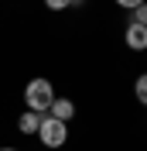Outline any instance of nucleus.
I'll use <instances>...</instances> for the list:
<instances>
[{"label":"nucleus","instance_id":"10","mask_svg":"<svg viewBox=\"0 0 147 151\" xmlns=\"http://www.w3.org/2000/svg\"><path fill=\"white\" fill-rule=\"evenodd\" d=\"M0 151H17V148H0Z\"/></svg>","mask_w":147,"mask_h":151},{"label":"nucleus","instance_id":"2","mask_svg":"<svg viewBox=\"0 0 147 151\" xmlns=\"http://www.w3.org/2000/svg\"><path fill=\"white\" fill-rule=\"evenodd\" d=\"M38 137H41V144H45V148H62V144L69 141V124L55 120L51 113H41V127H38Z\"/></svg>","mask_w":147,"mask_h":151},{"label":"nucleus","instance_id":"6","mask_svg":"<svg viewBox=\"0 0 147 151\" xmlns=\"http://www.w3.org/2000/svg\"><path fill=\"white\" fill-rule=\"evenodd\" d=\"M133 93H137V100L147 106V72H144V76H137V83H133Z\"/></svg>","mask_w":147,"mask_h":151},{"label":"nucleus","instance_id":"9","mask_svg":"<svg viewBox=\"0 0 147 151\" xmlns=\"http://www.w3.org/2000/svg\"><path fill=\"white\" fill-rule=\"evenodd\" d=\"M120 7H127V10H133V7H140V4H144V0H116Z\"/></svg>","mask_w":147,"mask_h":151},{"label":"nucleus","instance_id":"7","mask_svg":"<svg viewBox=\"0 0 147 151\" xmlns=\"http://www.w3.org/2000/svg\"><path fill=\"white\" fill-rule=\"evenodd\" d=\"M130 24H144L147 28V0L140 4V7H133V21H130Z\"/></svg>","mask_w":147,"mask_h":151},{"label":"nucleus","instance_id":"3","mask_svg":"<svg viewBox=\"0 0 147 151\" xmlns=\"http://www.w3.org/2000/svg\"><path fill=\"white\" fill-rule=\"evenodd\" d=\"M48 113H51L55 120L69 124V120L75 117V103H72V100H65V96H55V100H51V106H48Z\"/></svg>","mask_w":147,"mask_h":151},{"label":"nucleus","instance_id":"1","mask_svg":"<svg viewBox=\"0 0 147 151\" xmlns=\"http://www.w3.org/2000/svg\"><path fill=\"white\" fill-rule=\"evenodd\" d=\"M24 100H28V110L48 113V106H51V100H55V89H51L48 79H31V83L24 86Z\"/></svg>","mask_w":147,"mask_h":151},{"label":"nucleus","instance_id":"8","mask_svg":"<svg viewBox=\"0 0 147 151\" xmlns=\"http://www.w3.org/2000/svg\"><path fill=\"white\" fill-rule=\"evenodd\" d=\"M48 4V10H69V7H75V0H45Z\"/></svg>","mask_w":147,"mask_h":151},{"label":"nucleus","instance_id":"4","mask_svg":"<svg viewBox=\"0 0 147 151\" xmlns=\"http://www.w3.org/2000/svg\"><path fill=\"white\" fill-rule=\"evenodd\" d=\"M127 45L133 48V52H144L147 48V28L144 24H130L127 28Z\"/></svg>","mask_w":147,"mask_h":151},{"label":"nucleus","instance_id":"5","mask_svg":"<svg viewBox=\"0 0 147 151\" xmlns=\"http://www.w3.org/2000/svg\"><path fill=\"white\" fill-rule=\"evenodd\" d=\"M38 127H41V113H34V110L21 113V120H17V131L21 134H38Z\"/></svg>","mask_w":147,"mask_h":151}]
</instances>
